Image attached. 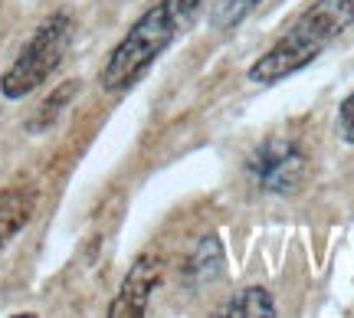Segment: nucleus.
<instances>
[{
    "label": "nucleus",
    "instance_id": "423d86ee",
    "mask_svg": "<svg viewBox=\"0 0 354 318\" xmlns=\"http://www.w3.org/2000/svg\"><path fill=\"white\" fill-rule=\"evenodd\" d=\"M37 207V191L33 187H10L0 194V243L13 240L20 230L26 227V220Z\"/></svg>",
    "mask_w": 354,
    "mask_h": 318
},
{
    "label": "nucleus",
    "instance_id": "39448f33",
    "mask_svg": "<svg viewBox=\"0 0 354 318\" xmlns=\"http://www.w3.org/2000/svg\"><path fill=\"white\" fill-rule=\"evenodd\" d=\"M161 282V259H154V256H141L135 266L128 269L125 282H122V289L115 295L112 308H109V315L112 318H138L145 315V308L151 302L154 295V286Z\"/></svg>",
    "mask_w": 354,
    "mask_h": 318
},
{
    "label": "nucleus",
    "instance_id": "7ed1b4c3",
    "mask_svg": "<svg viewBox=\"0 0 354 318\" xmlns=\"http://www.w3.org/2000/svg\"><path fill=\"white\" fill-rule=\"evenodd\" d=\"M73 43V20L66 13H56L30 37L20 56L0 79L3 99H24L33 89H39L56 73V66L66 59V50Z\"/></svg>",
    "mask_w": 354,
    "mask_h": 318
},
{
    "label": "nucleus",
    "instance_id": "f8f14e48",
    "mask_svg": "<svg viewBox=\"0 0 354 318\" xmlns=\"http://www.w3.org/2000/svg\"><path fill=\"white\" fill-rule=\"evenodd\" d=\"M174 3L187 13V17H197V10H201V0H174Z\"/></svg>",
    "mask_w": 354,
    "mask_h": 318
},
{
    "label": "nucleus",
    "instance_id": "6e6552de",
    "mask_svg": "<svg viewBox=\"0 0 354 318\" xmlns=\"http://www.w3.org/2000/svg\"><path fill=\"white\" fill-rule=\"evenodd\" d=\"M223 315L230 318H272L276 315V302H272V295L253 286V289H243L230 299V306L223 308Z\"/></svg>",
    "mask_w": 354,
    "mask_h": 318
},
{
    "label": "nucleus",
    "instance_id": "0eeeda50",
    "mask_svg": "<svg viewBox=\"0 0 354 318\" xmlns=\"http://www.w3.org/2000/svg\"><path fill=\"white\" fill-rule=\"evenodd\" d=\"M223 272V246L216 236H203V243L190 253L187 266H184V279L187 282H210Z\"/></svg>",
    "mask_w": 354,
    "mask_h": 318
},
{
    "label": "nucleus",
    "instance_id": "1a4fd4ad",
    "mask_svg": "<svg viewBox=\"0 0 354 318\" xmlns=\"http://www.w3.org/2000/svg\"><path fill=\"white\" fill-rule=\"evenodd\" d=\"M263 0H216L214 10H210V26L214 30H233L240 26L250 13L259 7Z\"/></svg>",
    "mask_w": 354,
    "mask_h": 318
},
{
    "label": "nucleus",
    "instance_id": "20e7f679",
    "mask_svg": "<svg viewBox=\"0 0 354 318\" xmlns=\"http://www.w3.org/2000/svg\"><path fill=\"white\" fill-rule=\"evenodd\" d=\"M246 174L263 194H292L302 184L305 154L289 138H269L250 154Z\"/></svg>",
    "mask_w": 354,
    "mask_h": 318
},
{
    "label": "nucleus",
    "instance_id": "9d476101",
    "mask_svg": "<svg viewBox=\"0 0 354 318\" xmlns=\"http://www.w3.org/2000/svg\"><path fill=\"white\" fill-rule=\"evenodd\" d=\"M76 89H79V82H63V86H59V89L46 99V102L39 105V112L30 118V131H46V128L56 122V115L69 105V99L76 95Z\"/></svg>",
    "mask_w": 354,
    "mask_h": 318
},
{
    "label": "nucleus",
    "instance_id": "f03ea898",
    "mask_svg": "<svg viewBox=\"0 0 354 318\" xmlns=\"http://www.w3.org/2000/svg\"><path fill=\"white\" fill-rule=\"evenodd\" d=\"M194 24L174 0H158L151 10H145L135 20V26L125 33V39L112 50V56L102 66V89L125 92L138 82L154 59L174 43L187 26Z\"/></svg>",
    "mask_w": 354,
    "mask_h": 318
},
{
    "label": "nucleus",
    "instance_id": "9b49d317",
    "mask_svg": "<svg viewBox=\"0 0 354 318\" xmlns=\"http://www.w3.org/2000/svg\"><path fill=\"white\" fill-rule=\"evenodd\" d=\"M338 135H342L348 144H354V92L342 102V109H338Z\"/></svg>",
    "mask_w": 354,
    "mask_h": 318
},
{
    "label": "nucleus",
    "instance_id": "f257e3e1",
    "mask_svg": "<svg viewBox=\"0 0 354 318\" xmlns=\"http://www.w3.org/2000/svg\"><path fill=\"white\" fill-rule=\"evenodd\" d=\"M354 26V0H315L295 24L250 66L256 86H276L315 63L335 39Z\"/></svg>",
    "mask_w": 354,
    "mask_h": 318
}]
</instances>
